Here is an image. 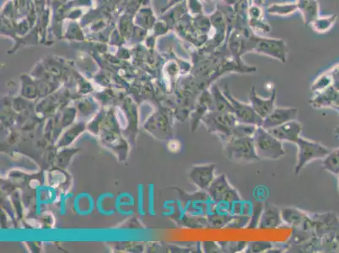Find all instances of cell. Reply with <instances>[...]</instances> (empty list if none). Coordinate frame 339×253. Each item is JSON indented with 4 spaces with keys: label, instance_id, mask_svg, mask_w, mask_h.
<instances>
[{
    "label": "cell",
    "instance_id": "3",
    "mask_svg": "<svg viewBox=\"0 0 339 253\" xmlns=\"http://www.w3.org/2000/svg\"><path fill=\"white\" fill-rule=\"evenodd\" d=\"M206 192L210 200L215 205L231 206L242 201L239 192L230 185L225 174L216 176Z\"/></svg>",
    "mask_w": 339,
    "mask_h": 253
},
{
    "label": "cell",
    "instance_id": "1",
    "mask_svg": "<svg viewBox=\"0 0 339 253\" xmlns=\"http://www.w3.org/2000/svg\"><path fill=\"white\" fill-rule=\"evenodd\" d=\"M220 140L223 143L224 155L229 161L251 163L260 160L255 149L253 137L229 136Z\"/></svg>",
    "mask_w": 339,
    "mask_h": 253
},
{
    "label": "cell",
    "instance_id": "11",
    "mask_svg": "<svg viewBox=\"0 0 339 253\" xmlns=\"http://www.w3.org/2000/svg\"><path fill=\"white\" fill-rule=\"evenodd\" d=\"M302 129V124L295 120L273 129H269V132L281 142H289L295 144V142L297 141L300 137Z\"/></svg>",
    "mask_w": 339,
    "mask_h": 253
},
{
    "label": "cell",
    "instance_id": "18",
    "mask_svg": "<svg viewBox=\"0 0 339 253\" xmlns=\"http://www.w3.org/2000/svg\"><path fill=\"white\" fill-rule=\"evenodd\" d=\"M299 7L303 10L305 20L313 21V18L317 16V4L315 0H302L300 1Z\"/></svg>",
    "mask_w": 339,
    "mask_h": 253
},
{
    "label": "cell",
    "instance_id": "13",
    "mask_svg": "<svg viewBox=\"0 0 339 253\" xmlns=\"http://www.w3.org/2000/svg\"><path fill=\"white\" fill-rule=\"evenodd\" d=\"M276 90H273L271 95L269 98L260 97L256 93V90L252 87L250 93V105L252 107L254 111L262 117L265 118L268 117L273 110L275 108Z\"/></svg>",
    "mask_w": 339,
    "mask_h": 253
},
{
    "label": "cell",
    "instance_id": "20",
    "mask_svg": "<svg viewBox=\"0 0 339 253\" xmlns=\"http://www.w3.org/2000/svg\"><path fill=\"white\" fill-rule=\"evenodd\" d=\"M273 248V245L268 241H254L247 243V247L245 249L246 252H264L269 251Z\"/></svg>",
    "mask_w": 339,
    "mask_h": 253
},
{
    "label": "cell",
    "instance_id": "12",
    "mask_svg": "<svg viewBox=\"0 0 339 253\" xmlns=\"http://www.w3.org/2000/svg\"><path fill=\"white\" fill-rule=\"evenodd\" d=\"M283 223L281 210L276 205L267 202L264 206L261 218L259 220L258 229H276Z\"/></svg>",
    "mask_w": 339,
    "mask_h": 253
},
{
    "label": "cell",
    "instance_id": "26",
    "mask_svg": "<svg viewBox=\"0 0 339 253\" xmlns=\"http://www.w3.org/2000/svg\"><path fill=\"white\" fill-rule=\"evenodd\" d=\"M334 108L335 109L337 110V111H338L339 112V106H334Z\"/></svg>",
    "mask_w": 339,
    "mask_h": 253
},
{
    "label": "cell",
    "instance_id": "25",
    "mask_svg": "<svg viewBox=\"0 0 339 253\" xmlns=\"http://www.w3.org/2000/svg\"><path fill=\"white\" fill-rule=\"evenodd\" d=\"M128 20H123L122 21V33L124 35H129L131 32V26H130L129 22L127 21Z\"/></svg>",
    "mask_w": 339,
    "mask_h": 253
},
{
    "label": "cell",
    "instance_id": "23",
    "mask_svg": "<svg viewBox=\"0 0 339 253\" xmlns=\"http://www.w3.org/2000/svg\"><path fill=\"white\" fill-rule=\"evenodd\" d=\"M148 210L151 216H154V195H153V188L152 185H149V205H148Z\"/></svg>",
    "mask_w": 339,
    "mask_h": 253
},
{
    "label": "cell",
    "instance_id": "8",
    "mask_svg": "<svg viewBox=\"0 0 339 253\" xmlns=\"http://www.w3.org/2000/svg\"><path fill=\"white\" fill-rule=\"evenodd\" d=\"M216 168L217 165L215 163L194 166L190 171L191 180L199 189L207 191L216 178Z\"/></svg>",
    "mask_w": 339,
    "mask_h": 253
},
{
    "label": "cell",
    "instance_id": "19",
    "mask_svg": "<svg viewBox=\"0 0 339 253\" xmlns=\"http://www.w3.org/2000/svg\"><path fill=\"white\" fill-rule=\"evenodd\" d=\"M134 205H135V198L129 192H122L118 195L114 204L115 210L118 213L122 210V207H128Z\"/></svg>",
    "mask_w": 339,
    "mask_h": 253
},
{
    "label": "cell",
    "instance_id": "5",
    "mask_svg": "<svg viewBox=\"0 0 339 253\" xmlns=\"http://www.w3.org/2000/svg\"><path fill=\"white\" fill-rule=\"evenodd\" d=\"M202 122L210 134H215L220 139L231 135L232 130L237 123L233 113L218 112L216 110L210 111L204 115Z\"/></svg>",
    "mask_w": 339,
    "mask_h": 253
},
{
    "label": "cell",
    "instance_id": "17",
    "mask_svg": "<svg viewBox=\"0 0 339 253\" xmlns=\"http://www.w3.org/2000/svg\"><path fill=\"white\" fill-rule=\"evenodd\" d=\"M257 127L254 125L247 124L242 122H237L232 130L230 136L234 137H253Z\"/></svg>",
    "mask_w": 339,
    "mask_h": 253
},
{
    "label": "cell",
    "instance_id": "6",
    "mask_svg": "<svg viewBox=\"0 0 339 253\" xmlns=\"http://www.w3.org/2000/svg\"><path fill=\"white\" fill-rule=\"evenodd\" d=\"M225 96L228 98L229 103L231 104L233 114L237 118V122L247 123V124L254 125L260 127L263 125L264 118H262L251 107L250 104H246L237 100L231 95L228 86H225V90H223Z\"/></svg>",
    "mask_w": 339,
    "mask_h": 253
},
{
    "label": "cell",
    "instance_id": "14",
    "mask_svg": "<svg viewBox=\"0 0 339 253\" xmlns=\"http://www.w3.org/2000/svg\"><path fill=\"white\" fill-rule=\"evenodd\" d=\"M95 208V201L91 194L81 192L76 196L73 201V209L81 216H87L92 213Z\"/></svg>",
    "mask_w": 339,
    "mask_h": 253
},
{
    "label": "cell",
    "instance_id": "2",
    "mask_svg": "<svg viewBox=\"0 0 339 253\" xmlns=\"http://www.w3.org/2000/svg\"><path fill=\"white\" fill-rule=\"evenodd\" d=\"M254 145L260 160L276 161L285 156L283 142L276 139L269 130L257 127L253 135Z\"/></svg>",
    "mask_w": 339,
    "mask_h": 253
},
{
    "label": "cell",
    "instance_id": "21",
    "mask_svg": "<svg viewBox=\"0 0 339 253\" xmlns=\"http://www.w3.org/2000/svg\"><path fill=\"white\" fill-rule=\"evenodd\" d=\"M248 242L240 241V242H220L219 246H220L223 251H229V252H237L242 250H245L247 247Z\"/></svg>",
    "mask_w": 339,
    "mask_h": 253
},
{
    "label": "cell",
    "instance_id": "7",
    "mask_svg": "<svg viewBox=\"0 0 339 253\" xmlns=\"http://www.w3.org/2000/svg\"><path fill=\"white\" fill-rule=\"evenodd\" d=\"M282 219L284 224L294 229L304 230L314 232V222L312 217L295 208H284L281 210Z\"/></svg>",
    "mask_w": 339,
    "mask_h": 253
},
{
    "label": "cell",
    "instance_id": "9",
    "mask_svg": "<svg viewBox=\"0 0 339 253\" xmlns=\"http://www.w3.org/2000/svg\"><path fill=\"white\" fill-rule=\"evenodd\" d=\"M254 49L257 53L266 54L279 59L281 61L286 62L285 42L283 40L269 39V38H257Z\"/></svg>",
    "mask_w": 339,
    "mask_h": 253
},
{
    "label": "cell",
    "instance_id": "4",
    "mask_svg": "<svg viewBox=\"0 0 339 253\" xmlns=\"http://www.w3.org/2000/svg\"><path fill=\"white\" fill-rule=\"evenodd\" d=\"M297 146V161L295 166V175H299L305 166L315 160L323 159L330 153L329 148L317 142L300 136L295 142Z\"/></svg>",
    "mask_w": 339,
    "mask_h": 253
},
{
    "label": "cell",
    "instance_id": "10",
    "mask_svg": "<svg viewBox=\"0 0 339 253\" xmlns=\"http://www.w3.org/2000/svg\"><path fill=\"white\" fill-rule=\"evenodd\" d=\"M298 109L294 107H275L273 112L265 117L262 127L269 130L297 119Z\"/></svg>",
    "mask_w": 339,
    "mask_h": 253
},
{
    "label": "cell",
    "instance_id": "24",
    "mask_svg": "<svg viewBox=\"0 0 339 253\" xmlns=\"http://www.w3.org/2000/svg\"><path fill=\"white\" fill-rule=\"evenodd\" d=\"M204 250L205 251H207L210 250V252H214V251H220L219 250H221V248L219 247V244H216L215 242H204Z\"/></svg>",
    "mask_w": 339,
    "mask_h": 253
},
{
    "label": "cell",
    "instance_id": "27",
    "mask_svg": "<svg viewBox=\"0 0 339 253\" xmlns=\"http://www.w3.org/2000/svg\"><path fill=\"white\" fill-rule=\"evenodd\" d=\"M336 132H337V134H338L339 135V127L338 128H337V129H336Z\"/></svg>",
    "mask_w": 339,
    "mask_h": 253
},
{
    "label": "cell",
    "instance_id": "16",
    "mask_svg": "<svg viewBox=\"0 0 339 253\" xmlns=\"http://www.w3.org/2000/svg\"><path fill=\"white\" fill-rule=\"evenodd\" d=\"M322 166L328 172L339 175V148L330 151V153L323 159Z\"/></svg>",
    "mask_w": 339,
    "mask_h": 253
},
{
    "label": "cell",
    "instance_id": "22",
    "mask_svg": "<svg viewBox=\"0 0 339 253\" xmlns=\"http://www.w3.org/2000/svg\"><path fill=\"white\" fill-rule=\"evenodd\" d=\"M138 212L141 216H145V212L144 210V186L139 185V192H138Z\"/></svg>",
    "mask_w": 339,
    "mask_h": 253
},
{
    "label": "cell",
    "instance_id": "15",
    "mask_svg": "<svg viewBox=\"0 0 339 253\" xmlns=\"http://www.w3.org/2000/svg\"><path fill=\"white\" fill-rule=\"evenodd\" d=\"M211 94L213 95L214 103H215V110L218 112H229L233 113L232 106L228 100V98L225 96L223 90H220L217 85H213L210 89Z\"/></svg>",
    "mask_w": 339,
    "mask_h": 253
}]
</instances>
